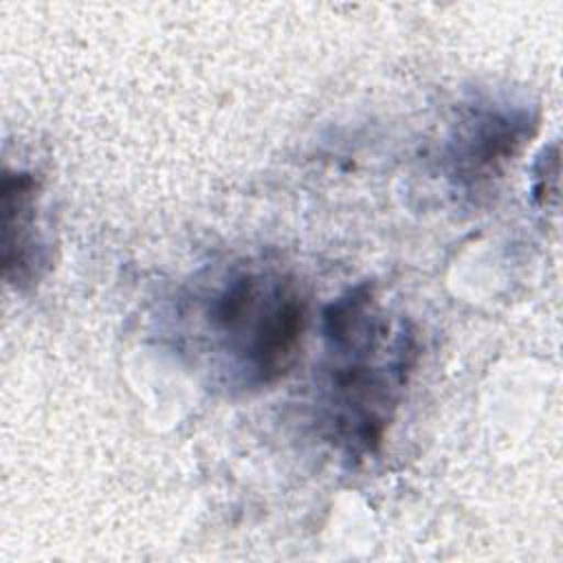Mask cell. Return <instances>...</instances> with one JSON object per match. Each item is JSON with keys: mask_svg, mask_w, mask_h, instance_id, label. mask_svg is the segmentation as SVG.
<instances>
[{"mask_svg": "<svg viewBox=\"0 0 563 563\" xmlns=\"http://www.w3.org/2000/svg\"><path fill=\"white\" fill-rule=\"evenodd\" d=\"M317 429L345 457L380 451L418 361V336L394 317L374 284L350 286L321 310Z\"/></svg>", "mask_w": 563, "mask_h": 563, "instance_id": "obj_1", "label": "cell"}, {"mask_svg": "<svg viewBox=\"0 0 563 563\" xmlns=\"http://www.w3.org/2000/svg\"><path fill=\"white\" fill-rule=\"evenodd\" d=\"M178 336L229 391H260L297 363L310 323V299L286 268L264 260L233 262L183 297Z\"/></svg>", "mask_w": 563, "mask_h": 563, "instance_id": "obj_2", "label": "cell"}, {"mask_svg": "<svg viewBox=\"0 0 563 563\" xmlns=\"http://www.w3.org/2000/svg\"><path fill=\"white\" fill-rule=\"evenodd\" d=\"M539 128V110L523 101L475 99L460 108L442 145V169L457 189L499 178Z\"/></svg>", "mask_w": 563, "mask_h": 563, "instance_id": "obj_3", "label": "cell"}, {"mask_svg": "<svg viewBox=\"0 0 563 563\" xmlns=\"http://www.w3.org/2000/svg\"><path fill=\"white\" fill-rule=\"evenodd\" d=\"M42 183L33 172L4 169L2 174V268L18 288L35 286L51 268L53 253L40 222Z\"/></svg>", "mask_w": 563, "mask_h": 563, "instance_id": "obj_4", "label": "cell"}]
</instances>
